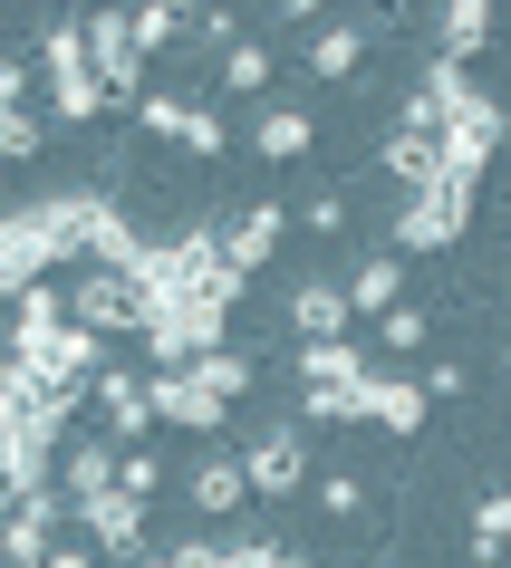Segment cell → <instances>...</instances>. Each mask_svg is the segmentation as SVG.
Masks as SVG:
<instances>
[{"label": "cell", "mask_w": 511, "mask_h": 568, "mask_svg": "<svg viewBox=\"0 0 511 568\" xmlns=\"http://www.w3.org/2000/svg\"><path fill=\"white\" fill-rule=\"evenodd\" d=\"M59 261H97V270L136 261V232L107 193H39V203L0 212V300L39 290Z\"/></svg>", "instance_id": "1"}, {"label": "cell", "mask_w": 511, "mask_h": 568, "mask_svg": "<svg viewBox=\"0 0 511 568\" xmlns=\"http://www.w3.org/2000/svg\"><path fill=\"white\" fill-rule=\"evenodd\" d=\"M39 68H49V116L88 125V116L117 106V97L97 88V68H88V20H49V30H39Z\"/></svg>", "instance_id": "2"}, {"label": "cell", "mask_w": 511, "mask_h": 568, "mask_svg": "<svg viewBox=\"0 0 511 568\" xmlns=\"http://www.w3.org/2000/svg\"><path fill=\"white\" fill-rule=\"evenodd\" d=\"M463 222H473V183H424V193H405V212H395V251H453L463 241Z\"/></svg>", "instance_id": "3"}, {"label": "cell", "mask_w": 511, "mask_h": 568, "mask_svg": "<svg viewBox=\"0 0 511 568\" xmlns=\"http://www.w3.org/2000/svg\"><path fill=\"white\" fill-rule=\"evenodd\" d=\"M241 481H251V501L300 491V481H309V434H300V424H261V434L241 444Z\"/></svg>", "instance_id": "4"}, {"label": "cell", "mask_w": 511, "mask_h": 568, "mask_svg": "<svg viewBox=\"0 0 511 568\" xmlns=\"http://www.w3.org/2000/svg\"><path fill=\"white\" fill-rule=\"evenodd\" d=\"M88 68L107 97H146V49H136V30H126V10H88Z\"/></svg>", "instance_id": "5"}, {"label": "cell", "mask_w": 511, "mask_h": 568, "mask_svg": "<svg viewBox=\"0 0 511 568\" xmlns=\"http://www.w3.org/2000/svg\"><path fill=\"white\" fill-rule=\"evenodd\" d=\"M68 510H78V539H88L97 559H117V568L146 559V501H126V491H97V501H68Z\"/></svg>", "instance_id": "6"}, {"label": "cell", "mask_w": 511, "mask_h": 568, "mask_svg": "<svg viewBox=\"0 0 511 568\" xmlns=\"http://www.w3.org/2000/svg\"><path fill=\"white\" fill-rule=\"evenodd\" d=\"M222 318H232V308H212V300L164 308V318H146V357L154 366H193L203 347H222Z\"/></svg>", "instance_id": "7"}, {"label": "cell", "mask_w": 511, "mask_h": 568, "mask_svg": "<svg viewBox=\"0 0 511 568\" xmlns=\"http://www.w3.org/2000/svg\"><path fill=\"white\" fill-rule=\"evenodd\" d=\"M88 405H97V424H107V444H146V424H154V405H146V376H136V366H97V386H88Z\"/></svg>", "instance_id": "8"}, {"label": "cell", "mask_w": 511, "mask_h": 568, "mask_svg": "<svg viewBox=\"0 0 511 568\" xmlns=\"http://www.w3.org/2000/svg\"><path fill=\"white\" fill-rule=\"evenodd\" d=\"M280 241H290V203H271V193H261L251 212H232V222H222V261L251 280V270L280 261Z\"/></svg>", "instance_id": "9"}, {"label": "cell", "mask_w": 511, "mask_h": 568, "mask_svg": "<svg viewBox=\"0 0 511 568\" xmlns=\"http://www.w3.org/2000/svg\"><path fill=\"white\" fill-rule=\"evenodd\" d=\"M146 405H154V424H174V434H222V415H232V405L203 395L183 366H154V376H146Z\"/></svg>", "instance_id": "10"}, {"label": "cell", "mask_w": 511, "mask_h": 568, "mask_svg": "<svg viewBox=\"0 0 511 568\" xmlns=\"http://www.w3.org/2000/svg\"><path fill=\"white\" fill-rule=\"evenodd\" d=\"M68 318L97 337H117V328H146V300L126 290V270H88L78 290H68Z\"/></svg>", "instance_id": "11"}, {"label": "cell", "mask_w": 511, "mask_h": 568, "mask_svg": "<svg viewBox=\"0 0 511 568\" xmlns=\"http://www.w3.org/2000/svg\"><path fill=\"white\" fill-rule=\"evenodd\" d=\"M290 328H300V347H319V337H348L358 318H348V280L338 270H309V280H290Z\"/></svg>", "instance_id": "12"}, {"label": "cell", "mask_w": 511, "mask_h": 568, "mask_svg": "<svg viewBox=\"0 0 511 568\" xmlns=\"http://www.w3.org/2000/svg\"><path fill=\"white\" fill-rule=\"evenodd\" d=\"M241 145L261 154V164H300V154L319 145V116H309V106H290V97H271L261 116L241 125Z\"/></svg>", "instance_id": "13"}, {"label": "cell", "mask_w": 511, "mask_h": 568, "mask_svg": "<svg viewBox=\"0 0 511 568\" xmlns=\"http://www.w3.org/2000/svg\"><path fill=\"white\" fill-rule=\"evenodd\" d=\"M271 68H280V49H271V30H241L222 59H212V97H261L271 88Z\"/></svg>", "instance_id": "14"}, {"label": "cell", "mask_w": 511, "mask_h": 568, "mask_svg": "<svg viewBox=\"0 0 511 568\" xmlns=\"http://www.w3.org/2000/svg\"><path fill=\"white\" fill-rule=\"evenodd\" d=\"M59 491H68V501L117 491V444H107V434H68V444H59Z\"/></svg>", "instance_id": "15"}, {"label": "cell", "mask_w": 511, "mask_h": 568, "mask_svg": "<svg viewBox=\"0 0 511 568\" xmlns=\"http://www.w3.org/2000/svg\"><path fill=\"white\" fill-rule=\"evenodd\" d=\"M183 501L203 510V520H232V510L251 501V481H241V453H203V463L183 473Z\"/></svg>", "instance_id": "16"}, {"label": "cell", "mask_w": 511, "mask_h": 568, "mask_svg": "<svg viewBox=\"0 0 511 568\" xmlns=\"http://www.w3.org/2000/svg\"><path fill=\"white\" fill-rule=\"evenodd\" d=\"M492 30H502V20H492V0H444V10H434V59H482V49H492Z\"/></svg>", "instance_id": "17"}, {"label": "cell", "mask_w": 511, "mask_h": 568, "mask_svg": "<svg viewBox=\"0 0 511 568\" xmlns=\"http://www.w3.org/2000/svg\"><path fill=\"white\" fill-rule=\"evenodd\" d=\"M367 424H387V434H405V444H415L424 424H434V405H424L415 376H367Z\"/></svg>", "instance_id": "18"}, {"label": "cell", "mask_w": 511, "mask_h": 568, "mask_svg": "<svg viewBox=\"0 0 511 568\" xmlns=\"http://www.w3.org/2000/svg\"><path fill=\"white\" fill-rule=\"evenodd\" d=\"M395 300H405V261H395V251H367V261L348 270V318H387Z\"/></svg>", "instance_id": "19"}, {"label": "cell", "mask_w": 511, "mask_h": 568, "mask_svg": "<svg viewBox=\"0 0 511 568\" xmlns=\"http://www.w3.org/2000/svg\"><path fill=\"white\" fill-rule=\"evenodd\" d=\"M358 59H367L358 20H319V30H309V78H358Z\"/></svg>", "instance_id": "20"}, {"label": "cell", "mask_w": 511, "mask_h": 568, "mask_svg": "<svg viewBox=\"0 0 511 568\" xmlns=\"http://www.w3.org/2000/svg\"><path fill=\"white\" fill-rule=\"evenodd\" d=\"M300 386H367V347H358V337H319V347H300Z\"/></svg>", "instance_id": "21"}, {"label": "cell", "mask_w": 511, "mask_h": 568, "mask_svg": "<svg viewBox=\"0 0 511 568\" xmlns=\"http://www.w3.org/2000/svg\"><path fill=\"white\" fill-rule=\"evenodd\" d=\"M377 154H387V174L405 183V193H424V183L444 174V145H434V135H405V125H387V145H377Z\"/></svg>", "instance_id": "22"}, {"label": "cell", "mask_w": 511, "mask_h": 568, "mask_svg": "<svg viewBox=\"0 0 511 568\" xmlns=\"http://www.w3.org/2000/svg\"><path fill=\"white\" fill-rule=\"evenodd\" d=\"M20 318H10V347H20V337H49V328H68V290L59 280H39V290H20Z\"/></svg>", "instance_id": "23"}, {"label": "cell", "mask_w": 511, "mask_h": 568, "mask_svg": "<svg viewBox=\"0 0 511 568\" xmlns=\"http://www.w3.org/2000/svg\"><path fill=\"white\" fill-rule=\"evenodd\" d=\"M415 97H424V106H434V116H463V106H473V78H463V68H453V59H424L415 68Z\"/></svg>", "instance_id": "24"}, {"label": "cell", "mask_w": 511, "mask_h": 568, "mask_svg": "<svg viewBox=\"0 0 511 568\" xmlns=\"http://www.w3.org/2000/svg\"><path fill=\"white\" fill-rule=\"evenodd\" d=\"M183 376H193V386H203V395H222V405H232V395L251 386V357H241V347H203V357L183 366Z\"/></svg>", "instance_id": "25"}, {"label": "cell", "mask_w": 511, "mask_h": 568, "mask_svg": "<svg viewBox=\"0 0 511 568\" xmlns=\"http://www.w3.org/2000/svg\"><path fill=\"white\" fill-rule=\"evenodd\" d=\"M502 549H511V491H482L473 501V559L502 568Z\"/></svg>", "instance_id": "26"}, {"label": "cell", "mask_w": 511, "mask_h": 568, "mask_svg": "<svg viewBox=\"0 0 511 568\" xmlns=\"http://www.w3.org/2000/svg\"><path fill=\"white\" fill-rule=\"evenodd\" d=\"M126 30H136V49L154 59V49H174V39L193 30V10H174V0H146V10H126Z\"/></svg>", "instance_id": "27"}, {"label": "cell", "mask_w": 511, "mask_h": 568, "mask_svg": "<svg viewBox=\"0 0 511 568\" xmlns=\"http://www.w3.org/2000/svg\"><path fill=\"white\" fill-rule=\"evenodd\" d=\"M174 145H183V154H203V164H212V154H232V116H222L212 97H193V116H183V135H174Z\"/></svg>", "instance_id": "28"}, {"label": "cell", "mask_w": 511, "mask_h": 568, "mask_svg": "<svg viewBox=\"0 0 511 568\" xmlns=\"http://www.w3.org/2000/svg\"><path fill=\"white\" fill-rule=\"evenodd\" d=\"M117 491L154 510V491H164V453H154V444H126V453H117Z\"/></svg>", "instance_id": "29"}, {"label": "cell", "mask_w": 511, "mask_h": 568, "mask_svg": "<svg viewBox=\"0 0 511 568\" xmlns=\"http://www.w3.org/2000/svg\"><path fill=\"white\" fill-rule=\"evenodd\" d=\"M424 337H434V318H424L415 300H395L387 318H377V347H395V357H424Z\"/></svg>", "instance_id": "30"}, {"label": "cell", "mask_w": 511, "mask_h": 568, "mask_svg": "<svg viewBox=\"0 0 511 568\" xmlns=\"http://www.w3.org/2000/svg\"><path fill=\"white\" fill-rule=\"evenodd\" d=\"M183 116H193V97H183V88H146V97H136V125H146V135H164V145L183 135Z\"/></svg>", "instance_id": "31"}, {"label": "cell", "mask_w": 511, "mask_h": 568, "mask_svg": "<svg viewBox=\"0 0 511 568\" xmlns=\"http://www.w3.org/2000/svg\"><path fill=\"white\" fill-rule=\"evenodd\" d=\"M290 222H300V232H319V241H338V232H348V193H309Z\"/></svg>", "instance_id": "32"}, {"label": "cell", "mask_w": 511, "mask_h": 568, "mask_svg": "<svg viewBox=\"0 0 511 568\" xmlns=\"http://www.w3.org/2000/svg\"><path fill=\"white\" fill-rule=\"evenodd\" d=\"M222 559V539H174V549H146L136 568H212Z\"/></svg>", "instance_id": "33"}, {"label": "cell", "mask_w": 511, "mask_h": 568, "mask_svg": "<svg viewBox=\"0 0 511 568\" xmlns=\"http://www.w3.org/2000/svg\"><path fill=\"white\" fill-rule=\"evenodd\" d=\"M415 386H424V405H453V395L473 386V366H453V357H434V366H424V376H415Z\"/></svg>", "instance_id": "34"}, {"label": "cell", "mask_w": 511, "mask_h": 568, "mask_svg": "<svg viewBox=\"0 0 511 568\" xmlns=\"http://www.w3.org/2000/svg\"><path fill=\"white\" fill-rule=\"evenodd\" d=\"M271 559H280V539L241 530V539H222V559H212V568H271Z\"/></svg>", "instance_id": "35"}, {"label": "cell", "mask_w": 511, "mask_h": 568, "mask_svg": "<svg viewBox=\"0 0 511 568\" xmlns=\"http://www.w3.org/2000/svg\"><path fill=\"white\" fill-rule=\"evenodd\" d=\"M319 510L358 520V510H367V481H358V473H329V481H319Z\"/></svg>", "instance_id": "36"}, {"label": "cell", "mask_w": 511, "mask_h": 568, "mask_svg": "<svg viewBox=\"0 0 511 568\" xmlns=\"http://www.w3.org/2000/svg\"><path fill=\"white\" fill-rule=\"evenodd\" d=\"M49 568H107V559H97L88 539H59V549H49Z\"/></svg>", "instance_id": "37"}, {"label": "cell", "mask_w": 511, "mask_h": 568, "mask_svg": "<svg viewBox=\"0 0 511 568\" xmlns=\"http://www.w3.org/2000/svg\"><path fill=\"white\" fill-rule=\"evenodd\" d=\"M20 97H30V68H20V59H0V106H20Z\"/></svg>", "instance_id": "38"}, {"label": "cell", "mask_w": 511, "mask_h": 568, "mask_svg": "<svg viewBox=\"0 0 511 568\" xmlns=\"http://www.w3.org/2000/svg\"><path fill=\"white\" fill-rule=\"evenodd\" d=\"M10 376H20V357H10V328H0V395H10Z\"/></svg>", "instance_id": "39"}, {"label": "cell", "mask_w": 511, "mask_h": 568, "mask_svg": "<svg viewBox=\"0 0 511 568\" xmlns=\"http://www.w3.org/2000/svg\"><path fill=\"white\" fill-rule=\"evenodd\" d=\"M271 568H319V559H300V549H290V539H280V559Z\"/></svg>", "instance_id": "40"}, {"label": "cell", "mask_w": 511, "mask_h": 568, "mask_svg": "<svg viewBox=\"0 0 511 568\" xmlns=\"http://www.w3.org/2000/svg\"><path fill=\"white\" fill-rule=\"evenodd\" d=\"M0 193H10V174H0ZM0 212H10V203H0Z\"/></svg>", "instance_id": "41"}, {"label": "cell", "mask_w": 511, "mask_h": 568, "mask_svg": "<svg viewBox=\"0 0 511 568\" xmlns=\"http://www.w3.org/2000/svg\"><path fill=\"white\" fill-rule=\"evenodd\" d=\"M502 154H511V135H502Z\"/></svg>", "instance_id": "42"}]
</instances>
